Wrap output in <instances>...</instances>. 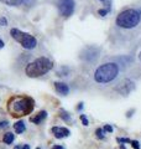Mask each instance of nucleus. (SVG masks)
<instances>
[{"mask_svg":"<svg viewBox=\"0 0 141 149\" xmlns=\"http://www.w3.org/2000/svg\"><path fill=\"white\" fill-rule=\"evenodd\" d=\"M14 139H15V136H14V133H10V132L5 133L3 137V141L5 144H11L14 142Z\"/></svg>","mask_w":141,"mask_h":149,"instance_id":"obj_13","label":"nucleus"},{"mask_svg":"<svg viewBox=\"0 0 141 149\" xmlns=\"http://www.w3.org/2000/svg\"><path fill=\"white\" fill-rule=\"evenodd\" d=\"M108 13H109V11H108L105 8H104V9H99V10H98V14H99L100 16H105Z\"/></svg>","mask_w":141,"mask_h":149,"instance_id":"obj_21","label":"nucleus"},{"mask_svg":"<svg viewBox=\"0 0 141 149\" xmlns=\"http://www.w3.org/2000/svg\"><path fill=\"white\" fill-rule=\"evenodd\" d=\"M53 85H55V90L57 91L59 95L67 96L69 93V87H68L67 83H64V82H55Z\"/></svg>","mask_w":141,"mask_h":149,"instance_id":"obj_9","label":"nucleus"},{"mask_svg":"<svg viewBox=\"0 0 141 149\" xmlns=\"http://www.w3.org/2000/svg\"><path fill=\"white\" fill-rule=\"evenodd\" d=\"M47 118V112L46 111H40L39 113H37L36 116H34V117H31L30 118V120L34 124H40V123H42L44 120Z\"/></svg>","mask_w":141,"mask_h":149,"instance_id":"obj_10","label":"nucleus"},{"mask_svg":"<svg viewBox=\"0 0 141 149\" xmlns=\"http://www.w3.org/2000/svg\"><path fill=\"white\" fill-rule=\"evenodd\" d=\"M53 67V62L47 57H39L26 65L25 73L31 78H37L46 74Z\"/></svg>","mask_w":141,"mask_h":149,"instance_id":"obj_2","label":"nucleus"},{"mask_svg":"<svg viewBox=\"0 0 141 149\" xmlns=\"http://www.w3.org/2000/svg\"><path fill=\"white\" fill-rule=\"evenodd\" d=\"M141 20V10L138 9H126L116 16V25L121 29H133L138 26Z\"/></svg>","mask_w":141,"mask_h":149,"instance_id":"obj_4","label":"nucleus"},{"mask_svg":"<svg viewBox=\"0 0 141 149\" xmlns=\"http://www.w3.org/2000/svg\"><path fill=\"white\" fill-rule=\"evenodd\" d=\"M99 1L104 4V5H105V9H106L108 11H110V10H111V1H113V0H99Z\"/></svg>","mask_w":141,"mask_h":149,"instance_id":"obj_15","label":"nucleus"},{"mask_svg":"<svg viewBox=\"0 0 141 149\" xmlns=\"http://www.w3.org/2000/svg\"><path fill=\"white\" fill-rule=\"evenodd\" d=\"M81 120H82V123H83V125H89V120H88V118L86 117L84 114H81Z\"/></svg>","mask_w":141,"mask_h":149,"instance_id":"obj_17","label":"nucleus"},{"mask_svg":"<svg viewBox=\"0 0 141 149\" xmlns=\"http://www.w3.org/2000/svg\"><path fill=\"white\" fill-rule=\"evenodd\" d=\"M131 146H133L134 149H140V144L138 141H131Z\"/></svg>","mask_w":141,"mask_h":149,"instance_id":"obj_22","label":"nucleus"},{"mask_svg":"<svg viewBox=\"0 0 141 149\" xmlns=\"http://www.w3.org/2000/svg\"><path fill=\"white\" fill-rule=\"evenodd\" d=\"M98 54H99V50L95 47H87L83 50V52L81 55V57L86 61H94V60L98 58Z\"/></svg>","mask_w":141,"mask_h":149,"instance_id":"obj_7","label":"nucleus"},{"mask_svg":"<svg viewBox=\"0 0 141 149\" xmlns=\"http://www.w3.org/2000/svg\"><path fill=\"white\" fill-rule=\"evenodd\" d=\"M119 74V66L115 62L103 63L94 71V81L97 83H110Z\"/></svg>","mask_w":141,"mask_h":149,"instance_id":"obj_3","label":"nucleus"},{"mask_svg":"<svg viewBox=\"0 0 141 149\" xmlns=\"http://www.w3.org/2000/svg\"><path fill=\"white\" fill-rule=\"evenodd\" d=\"M139 60L141 61V51H140V54H139Z\"/></svg>","mask_w":141,"mask_h":149,"instance_id":"obj_29","label":"nucleus"},{"mask_svg":"<svg viewBox=\"0 0 141 149\" xmlns=\"http://www.w3.org/2000/svg\"><path fill=\"white\" fill-rule=\"evenodd\" d=\"M51 130H52L53 136L57 138V139L66 138V137H68L69 134H70L69 129H68V128H64V127H53Z\"/></svg>","mask_w":141,"mask_h":149,"instance_id":"obj_8","label":"nucleus"},{"mask_svg":"<svg viewBox=\"0 0 141 149\" xmlns=\"http://www.w3.org/2000/svg\"><path fill=\"white\" fill-rule=\"evenodd\" d=\"M77 109H78V111H82V109H83V102H81V103H78Z\"/></svg>","mask_w":141,"mask_h":149,"instance_id":"obj_25","label":"nucleus"},{"mask_svg":"<svg viewBox=\"0 0 141 149\" xmlns=\"http://www.w3.org/2000/svg\"><path fill=\"white\" fill-rule=\"evenodd\" d=\"M5 127H8V122H6V120L0 122V128H5Z\"/></svg>","mask_w":141,"mask_h":149,"instance_id":"obj_24","label":"nucleus"},{"mask_svg":"<svg viewBox=\"0 0 141 149\" xmlns=\"http://www.w3.org/2000/svg\"><path fill=\"white\" fill-rule=\"evenodd\" d=\"M0 1L8 6H19L24 3V0H0Z\"/></svg>","mask_w":141,"mask_h":149,"instance_id":"obj_12","label":"nucleus"},{"mask_svg":"<svg viewBox=\"0 0 141 149\" xmlns=\"http://www.w3.org/2000/svg\"><path fill=\"white\" fill-rule=\"evenodd\" d=\"M25 129H26V127H25V123H24L22 120H19V122L14 123V130H15V132H16L17 134L22 133Z\"/></svg>","mask_w":141,"mask_h":149,"instance_id":"obj_11","label":"nucleus"},{"mask_svg":"<svg viewBox=\"0 0 141 149\" xmlns=\"http://www.w3.org/2000/svg\"><path fill=\"white\" fill-rule=\"evenodd\" d=\"M103 130H104V132H108V133H111L113 132V127L110 124H105L104 128H103Z\"/></svg>","mask_w":141,"mask_h":149,"instance_id":"obj_20","label":"nucleus"},{"mask_svg":"<svg viewBox=\"0 0 141 149\" xmlns=\"http://www.w3.org/2000/svg\"><path fill=\"white\" fill-rule=\"evenodd\" d=\"M59 117L62 118L64 122H70V120H72V119H70L69 113H68V112H66L64 109H61V111H59Z\"/></svg>","mask_w":141,"mask_h":149,"instance_id":"obj_14","label":"nucleus"},{"mask_svg":"<svg viewBox=\"0 0 141 149\" xmlns=\"http://www.w3.org/2000/svg\"><path fill=\"white\" fill-rule=\"evenodd\" d=\"M95 134H97V137L99 138V139H104L105 136H104V130H103V128H98L95 130Z\"/></svg>","mask_w":141,"mask_h":149,"instance_id":"obj_16","label":"nucleus"},{"mask_svg":"<svg viewBox=\"0 0 141 149\" xmlns=\"http://www.w3.org/2000/svg\"><path fill=\"white\" fill-rule=\"evenodd\" d=\"M116 141L119 143H130L131 144V139H129V138H118Z\"/></svg>","mask_w":141,"mask_h":149,"instance_id":"obj_18","label":"nucleus"},{"mask_svg":"<svg viewBox=\"0 0 141 149\" xmlns=\"http://www.w3.org/2000/svg\"><path fill=\"white\" fill-rule=\"evenodd\" d=\"M14 149H30V147L27 144H22V146H16Z\"/></svg>","mask_w":141,"mask_h":149,"instance_id":"obj_23","label":"nucleus"},{"mask_svg":"<svg viewBox=\"0 0 141 149\" xmlns=\"http://www.w3.org/2000/svg\"><path fill=\"white\" fill-rule=\"evenodd\" d=\"M4 46H5V44H4V41H3L1 39H0V49H3Z\"/></svg>","mask_w":141,"mask_h":149,"instance_id":"obj_28","label":"nucleus"},{"mask_svg":"<svg viewBox=\"0 0 141 149\" xmlns=\"http://www.w3.org/2000/svg\"><path fill=\"white\" fill-rule=\"evenodd\" d=\"M133 113H134V109H131V111H129L128 113H126V116H128V117H131V116H133Z\"/></svg>","mask_w":141,"mask_h":149,"instance_id":"obj_26","label":"nucleus"},{"mask_svg":"<svg viewBox=\"0 0 141 149\" xmlns=\"http://www.w3.org/2000/svg\"><path fill=\"white\" fill-rule=\"evenodd\" d=\"M10 35L16 42H19L24 49H26V50H32L37 46L36 37L32 36L31 34H29V32L21 31V30L16 29V27H14V29L10 30Z\"/></svg>","mask_w":141,"mask_h":149,"instance_id":"obj_5","label":"nucleus"},{"mask_svg":"<svg viewBox=\"0 0 141 149\" xmlns=\"http://www.w3.org/2000/svg\"><path fill=\"white\" fill-rule=\"evenodd\" d=\"M57 8H58L59 14L63 17H69L70 15H73V13H74L76 1H74V0H58Z\"/></svg>","mask_w":141,"mask_h":149,"instance_id":"obj_6","label":"nucleus"},{"mask_svg":"<svg viewBox=\"0 0 141 149\" xmlns=\"http://www.w3.org/2000/svg\"><path fill=\"white\" fill-rule=\"evenodd\" d=\"M8 25V19L1 16L0 17V26H6Z\"/></svg>","mask_w":141,"mask_h":149,"instance_id":"obj_19","label":"nucleus"},{"mask_svg":"<svg viewBox=\"0 0 141 149\" xmlns=\"http://www.w3.org/2000/svg\"><path fill=\"white\" fill-rule=\"evenodd\" d=\"M35 101L27 96H15L11 97L8 102V111L12 117L20 118L30 114L34 111Z\"/></svg>","mask_w":141,"mask_h":149,"instance_id":"obj_1","label":"nucleus"},{"mask_svg":"<svg viewBox=\"0 0 141 149\" xmlns=\"http://www.w3.org/2000/svg\"><path fill=\"white\" fill-rule=\"evenodd\" d=\"M52 149H63V147L62 146H53Z\"/></svg>","mask_w":141,"mask_h":149,"instance_id":"obj_27","label":"nucleus"}]
</instances>
